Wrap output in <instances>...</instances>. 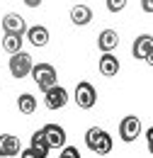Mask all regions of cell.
<instances>
[{
    "mask_svg": "<svg viewBox=\"0 0 153 158\" xmlns=\"http://www.w3.org/2000/svg\"><path fill=\"white\" fill-rule=\"evenodd\" d=\"M126 7V0H107V10L110 12H119Z\"/></svg>",
    "mask_w": 153,
    "mask_h": 158,
    "instance_id": "cell-19",
    "label": "cell"
},
{
    "mask_svg": "<svg viewBox=\"0 0 153 158\" xmlns=\"http://www.w3.org/2000/svg\"><path fill=\"white\" fill-rule=\"evenodd\" d=\"M22 143H19L17 136L12 134H0V158H12L19 153Z\"/></svg>",
    "mask_w": 153,
    "mask_h": 158,
    "instance_id": "cell-10",
    "label": "cell"
},
{
    "mask_svg": "<svg viewBox=\"0 0 153 158\" xmlns=\"http://www.w3.org/2000/svg\"><path fill=\"white\" fill-rule=\"evenodd\" d=\"M2 32H10V34H24L27 32V22H24V17L22 15H17V12H7L5 17H2Z\"/></svg>",
    "mask_w": 153,
    "mask_h": 158,
    "instance_id": "cell-9",
    "label": "cell"
},
{
    "mask_svg": "<svg viewBox=\"0 0 153 158\" xmlns=\"http://www.w3.org/2000/svg\"><path fill=\"white\" fill-rule=\"evenodd\" d=\"M100 73H102L105 78H114L117 73H119V59H117L112 51L100 56Z\"/></svg>",
    "mask_w": 153,
    "mask_h": 158,
    "instance_id": "cell-11",
    "label": "cell"
},
{
    "mask_svg": "<svg viewBox=\"0 0 153 158\" xmlns=\"http://www.w3.org/2000/svg\"><path fill=\"white\" fill-rule=\"evenodd\" d=\"M24 5H27V7H39L41 0H24Z\"/></svg>",
    "mask_w": 153,
    "mask_h": 158,
    "instance_id": "cell-22",
    "label": "cell"
},
{
    "mask_svg": "<svg viewBox=\"0 0 153 158\" xmlns=\"http://www.w3.org/2000/svg\"><path fill=\"white\" fill-rule=\"evenodd\" d=\"M44 139H46V143H49V148H63L66 146V129L63 127H58V124H46L44 129Z\"/></svg>",
    "mask_w": 153,
    "mask_h": 158,
    "instance_id": "cell-8",
    "label": "cell"
},
{
    "mask_svg": "<svg viewBox=\"0 0 153 158\" xmlns=\"http://www.w3.org/2000/svg\"><path fill=\"white\" fill-rule=\"evenodd\" d=\"M85 146H88L93 153H97V156H107V153L112 151L114 141H112V136H110L105 129L90 127V129L85 131Z\"/></svg>",
    "mask_w": 153,
    "mask_h": 158,
    "instance_id": "cell-1",
    "label": "cell"
},
{
    "mask_svg": "<svg viewBox=\"0 0 153 158\" xmlns=\"http://www.w3.org/2000/svg\"><path fill=\"white\" fill-rule=\"evenodd\" d=\"M131 54H134V59H141L146 61V63H151V54H153V37L151 34H141V37H136L134 46H131Z\"/></svg>",
    "mask_w": 153,
    "mask_h": 158,
    "instance_id": "cell-7",
    "label": "cell"
},
{
    "mask_svg": "<svg viewBox=\"0 0 153 158\" xmlns=\"http://www.w3.org/2000/svg\"><path fill=\"white\" fill-rule=\"evenodd\" d=\"M19 158H39V153L34 151V148H19Z\"/></svg>",
    "mask_w": 153,
    "mask_h": 158,
    "instance_id": "cell-20",
    "label": "cell"
},
{
    "mask_svg": "<svg viewBox=\"0 0 153 158\" xmlns=\"http://www.w3.org/2000/svg\"><path fill=\"white\" fill-rule=\"evenodd\" d=\"M24 34H27L29 44H32V46H39V49H41V46H46V44H49V37H51V34H49V29H46V27H41V24L29 27Z\"/></svg>",
    "mask_w": 153,
    "mask_h": 158,
    "instance_id": "cell-12",
    "label": "cell"
},
{
    "mask_svg": "<svg viewBox=\"0 0 153 158\" xmlns=\"http://www.w3.org/2000/svg\"><path fill=\"white\" fill-rule=\"evenodd\" d=\"M29 148H34V151L39 153V158H46V156H49L51 148H49V143H46V139H44V131H41V129H37V131L32 134V143H29Z\"/></svg>",
    "mask_w": 153,
    "mask_h": 158,
    "instance_id": "cell-15",
    "label": "cell"
},
{
    "mask_svg": "<svg viewBox=\"0 0 153 158\" xmlns=\"http://www.w3.org/2000/svg\"><path fill=\"white\" fill-rule=\"evenodd\" d=\"M58 151H61L58 158H80V151H78L76 146H63V148H58Z\"/></svg>",
    "mask_w": 153,
    "mask_h": 158,
    "instance_id": "cell-18",
    "label": "cell"
},
{
    "mask_svg": "<svg viewBox=\"0 0 153 158\" xmlns=\"http://www.w3.org/2000/svg\"><path fill=\"white\" fill-rule=\"evenodd\" d=\"M117 44H119V34H117L114 29H105V32H100V37H97V46H100L102 54L114 51Z\"/></svg>",
    "mask_w": 153,
    "mask_h": 158,
    "instance_id": "cell-13",
    "label": "cell"
},
{
    "mask_svg": "<svg viewBox=\"0 0 153 158\" xmlns=\"http://www.w3.org/2000/svg\"><path fill=\"white\" fill-rule=\"evenodd\" d=\"M71 22L78 24V27H85L93 22V10L88 5H73L71 7Z\"/></svg>",
    "mask_w": 153,
    "mask_h": 158,
    "instance_id": "cell-14",
    "label": "cell"
},
{
    "mask_svg": "<svg viewBox=\"0 0 153 158\" xmlns=\"http://www.w3.org/2000/svg\"><path fill=\"white\" fill-rule=\"evenodd\" d=\"M32 56L27 54V51H17V54H12V59H10V76L12 78H27L29 76V71H32Z\"/></svg>",
    "mask_w": 153,
    "mask_h": 158,
    "instance_id": "cell-3",
    "label": "cell"
},
{
    "mask_svg": "<svg viewBox=\"0 0 153 158\" xmlns=\"http://www.w3.org/2000/svg\"><path fill=\"white\" fill-rule=\"evenodd\" d=\"M17 110L22 114H34L37 112V98L29 95V93H22L17 98Z\"/></svg>",
    "mask_w": 153,
    "mask_h": 158,
    "instance_id": "cell-16",
    "label": "cell"
},
{
    "mask_svg": "<svg viewBox=\"0 0 153 158\" xmlns=\"http://www.w3.org/2000/svg\"><path fill=\"white\" fill-rule=\"evenodd\" d=\"M66 102H68V93H66L63 85L56 83L54 88L44 90V105H46V110H61V107H66Z\"/></svg>",
    "mask_w": 153,
    "mask_h": 158,
    "instance_id": "cell-6",
    "label": "cell"
},
{
    "mask_svg": "<svg viewBox=\"0 0 153 158\" xmlns=\"http://www.w3.org/2000/svg\"><path fill=\"white\" fill-rule=\"evenodd\" d=\"M119 136H122V141H126V143L136 141V139L141 136V119L134 117V114H126V117L119 122Z\"/></svg>",
    "mask_w": 153,
    "mask_h": 158,
    "instance_id": "cell-5",
    "label": "cell"
},
{
    "mask_svg": "<svg viewBox=\"0 0 153 158\" xmlns=\"http://www.w3.org/2000/svg\"><path fill=\"white\" fill-rule=\"evenodd\" d=\"M97 102V93L95 88L88 83V80H80L76 88V105L80 107V110H93Z\"/></svg>",
    "mask_w": 153,
    "mask_h": 158,
    "instance_id": "cell-4",
    "label": "cell"
},
{
    "mask_svg": "<svg viewBox=\"0 0 153 158\" xmlns=\"http://www.w3.org/2000/svg\"><path fill=\"white\" fill-rule=\"evenodd\" d=\"M141 7H143V10L148 12V15L153 12V2H151V0H141Z\"/></svg>",
    "mask_w": 153,
    "mask_h": 158,
    "instance_id": "cell-21",
    "label": "cell"
},
{
    "mask_svg": "<svg viewBox=\"0 0 153 158\" xmlns=\"http://www.w3.org/2000/svg\"><path fill=\"white\" fill-rule=\"evenodd\" d=\"M29 76H32L34 83L41 88V93L49 90V88H54V85L58 83V73H56V68H54L51 63H32Z\"/></svg>",
    "mask_w": 153,
    "mask_h": 158,
    "instance_id": "cell-2",
    "label": "cell"
},
{
    "mask_svg": "<svg viewBox=\"0 0 153 158\" xmlns=\"http://www.w3.org/2000/svg\"><path fill=\"white\" fill-rule=\"evenodd\" d=\"M2 49L12 56V54H17L22 51V37L19 34H10V32H5V37H2Z\"/></svg>",
    "mask_w": 153,
    "mask_h": 158,
    "instance_id": "cell-17",
    "label": "cell"
}]
</instances>
